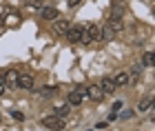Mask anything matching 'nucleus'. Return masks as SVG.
Returning a JSON list of instances; mask_svg holds the SVG:
<instances>
[{"label":"nucleus","instance_id":"1","mask_svg":"<svg viewBox=\"0 0 155 131\" xmlns=\"http://www.w3.org/2000/svg\"><path fill=\"white\" fill-rule=\"evenodd\" d=\"M67 40H71V42H89L87 40V31H84L80 25H73V27L67 29Z\"/></svg>","mask_w":155,"mask_h":131},{"label":"nucleus","instance_id":"2","mask_svg":"<svg viewBox=\"0 0 155 131\" xmlns=\"http://www.w3.org/2000/svg\"><path fill=\"white\" fill-rule=\"evenodd\" d=\"M42 125H45L47 129H53V131H60V129H64V118H60V116H45L42 118Z\"/></svg>","mask_w":155,"mask_h":131},{"label":"nucleus","instance_id":"3","mask_svg":"<svg viewBox=\"0 0 155 131\" xmlns=\"http://www.w3.org/2000/svg\"><path fill=\"white\" fill-rule=\"evenodd\" d=\"M84 31H87V40H89V42H91V40H102V29L95 22H91Z\"/></svg>","mask_w":155,"mask_h":131},{"label":"nucleus","instance_id":"4","mask_svg":"<svg viewBox=\"0 0 155 131\" xmlns=\"http://www.w3.org/2000/svg\"><path fill=\"white\" fill-rule=\"evenodd\" d=\"M84 96H87V89H75V91H71V93H69V105H71V107L80 105Z\"/></svg>","mask_w":155,"mask_h":131},{"label":"nucleus","instance_id":"5","mask_svg":"<svg viewBox=\"0 0 155 131\" xmlns=\"http://www.w3.org/2000/svg\"><path fill=\"white\" fill-rule=\"evenodd\" d=\"M40 16H42V20H58L60 13L53 7H40Z\"/></svg>","mask_w":155,"mask_h":131},{"label":"nucleus","instance_id":"6","mask_svg":"<svg viewBox=\"0 0 155 131\" xmlns=\"http://www.w3.org/2000/svg\"><path fill=\"white\" fill-rule=\"evenodd\" d=\"M87 96L91 100H102V96H104V91L100 89V85H91L89 89H87Z\"/></svg>","mask_w":155,"mask_h":131},{"label":"nucleus","instance_id":"7","mask_svg":"<svg viewBox=\"0 0 155 131\" xmlns=\"http://www.w3.org/2000/svg\"><path fill=\"white\" fill-rule=\"evenodd\" d=\"M18 87H22V89H33V76H29V73L18 76Z\"/></svg>","mask_w":155,"mask_h":131},{"label":"nucleus","instance_id":"8","mask_svg":"<svg viewBox=\"0 0 155 131\" xmlns=\"http://www.w3.org/2000/svg\"><path fill=\"white\" fill-rule=\"evenodd\" d=\"M100 89H102V91L104 93H113L115 91V82H113V78H102V82H100Z\"/></svg>","mask_w":155,"mask_h":131},{"label":"nucleus","instance_id":"9","mask_svg":"<svg viewBox=\"0 0 155 131\" xmlns=\"http://www.w3.org/2000/svg\"><path fill=\"white\" fill-rule=\"evenodd\" d=\"M100 29H102V40H107V42H109V40L115 38V29L111 25H104V27H100Z\"/></svg>","mask_w":155,"mask_h":131},{"label":"nucleus","instance_id":"10","mask_svg":"<svg viewBox=\"0 0 155 131\" xmlns=\"http://www.w3.org/2000/svg\"><path fill=\"white\" fill-rule=\"evenodd\" d=\"M113 82H115V87H122V85H126V82H129V73L126 71H120L115 78H113Z\"/></svg>","mask_w":155,"mask_h":131},{"label":"nucleus","instance_id":"11","mask_svg":"<svg viewBox=\"0 0 155 131\" xmlns=\"http://www.w3.org/2000/svg\"><path fill=\"white\" fill-rule=\"evenodd\" d=\"M155 65V53H144V56H142V67H153Z\"/></svg>","mask_w":155,"mask_h":131},{"label":"nucleus","instance_id":"12","mask_svg":"<svg viewBox=\"0 0 155 131\" xmlns=\"http://www.w3.org/2000/svg\"><path fill=\"white\" fill-rule=\"evenodd\" d=\"M69 109H71V105H62V107H58L55 109V116H60V118H67V113H69Z\"/></svg>","mask_w":155,"mask_h":131},{"label":"nucleus","instance_id":"13","mask_svg":"<svg viewBox=\"0 0 155 131\" xmlns=\"http://www.w3.org/2000/svg\"><path fill=\"white\" fill-rule=\"evenodd\" d=\"M67 29H69L67 20H58V22H55V31H58V33H67Z\"/></svg>","mask_w":155,"mask_h":131},{"label":"nucleus","instance_id":"14","mask_svg":"<svg viewBox=\"0 0 155 131\" xmlns=\"http://www.w3.org/2000/svg\"><path fill=\"white\" fill-rule=\"evenodd\" d=\"M124 13V7H120V5H115L113 7V11H111V20H120V16Z\"/></svg>","mask_w":155,"mask_h":131},{"label":"nucleus","instance_id":"15","mask_svg":"<svg viewBox=\"0 0 155 131\" xmlns=\"http://www.w3.org/2000/svg\"><path fill=\"white\" fill-rule=\"evenodd\" d=\"M109 25H111V27H113V29H115V31H122V29H124V25H122V20H111V22H109Z\"/></svg>","mask_w":155,"mask_h":131},{"label":"nucleus","instance_id":"16","mask_svg":"<svg viewBox=\"0 0 155 131\" xmlns=\"http://www.w3.org/2000/svg\"><path fill=\"white\" fill-rule=\"evenodd\" d=\"M40 93L45 96V98H49V96H53V93H55V87H45V89H42Z\"/></svg>","mask_w":155,"mask_h":131},{"label":"nucleus","instance_id":"17","mask_svg":"<svg viewBox=\"0 0 155 131\" xmlns=\"http://www.w3.org/2000/svg\"><path fill=\"white\" fill-rule=\"evenodd\" d=\"M149 107H151V100H149V98H144L142 102H140V107H137V109H140V111H146Z\"/></svg>","mask_w":155,"mask_h":131},{"label":"nucleus","instance_id":"18","mask_svg":"<svg viewBox=\"0 0 155 131\" xmlns=\"http://www.w3.org/2000/svg\"><path fill=\"white\" fill-rule=\"evenodd\" d=\"M29 7H33V9H40V7H42V0H29Z\"/></svg>","mask_w":155,"mask_h":131},{"label":"nucleus","instance_id":"19","mask_svg":"<svg viewBox=\"0 0 155 131\" xmlns=\"http://www.w3.org/2000/svg\"><path fill=\"white\" fill-rule=\"evenodd\" d=\"M7 80H9V82L11 80H18V73L16 71H9V73H7Z\"/></svg>","mask_w":155,"mask_h":131},{"label":"nucleus","instance_id":"20","mask_svg":"<svg viewBox=\"0 0 155 131\" xmlns=\"http://www.w3.org/2000/svg\"><path fill=\"white\" fill-rule=\"evenodd\" d=\"M131 116H133V111H131V109H126V111H124V113H122V118H124V120H126V118H131Z\"/></svg>","mask_w":155,"mask_h":131},{"label":"nucleus","instance_id":"21","mask_svg":"<svg viewBox=\"0 0 155 131\" xmlns=\"http://www.w3.org/2000/svg\"><path fill=\"white\" fill-rule=\"evenodd\" d=\"M120 109H122V102H120V100H117V102H115V105H113V111L117 113V111H120Z\"/></svg>","mask_w":155,"mask_h":131},{"label":"nucleus","instance_id":"22","mask_svg":"<svg viewBox=\"0 0 155 131\" xmlns=\"http://www.w3.org/2000/svg\"><path fill=\"white\" fill-rule=\"evenodd\" d=\"M13 118H16V120H25V116H22V113H18V111H13Z\"/></svg>","mask_w":155,"mask_h":131},{"label":"nucleus","instance_id":"23","mask_svg":"<svg viewBox=\"0 0 155 131\" xmlns=\"http://www.w3.org/2000/svg\"><path fill=\"white\" fill-rule=\"evenodd\" d=\"M0 96H5V80H0Z\"/></svg>","mask_w":155,"mask_h":131},{"label":"nucleus","instance_id":"24","mask_svg":"<svg viewBox=\"0 0 155 131\" xmlns=\"http://www.w3.org/2000/svg\"><path fill=\"white\" fill-rule=\"evenodd\" d=\"M80 5V0H69V7H78Z\"/></svg>","mask_w":155,"mask_h":131},{"label":"nucleus","instance_id":"25","mask_svg":"<svg viewBox=\"0 0 155 131\" xmlns=\"http://www.w3.org/2000/svg\"><path fill=\"white\" fill-rule=\"evenodd\" d=\"M151 105H153V107H155V100H151Z\"/></svg>","mask_w":155,"mask_h":131},{"label":"nucleus","instance_id":"26","mask_svg":"<svg viewBox=\"0 0 155 131\" xmlns=\"http://www.w3.org/2000/svg\"><path fill=\"white\" fill-rule=\"evenodd\" d=\"M0 29H2V20H0Z\"/></svg>","mask_w":155,"mask_h":131}]
</instances>
